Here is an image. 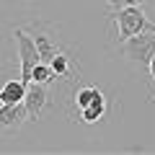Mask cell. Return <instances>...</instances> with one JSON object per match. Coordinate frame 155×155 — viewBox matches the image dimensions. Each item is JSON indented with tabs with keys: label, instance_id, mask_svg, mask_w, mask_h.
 <instances>
[{
	"label": "cell",
	"instance_id": "obj_1",
	"mask_svg": "<svg viewBox=\"0 0 155 155\" xmlns=\"http://www.w3.org/2000/svg\"><path fill=\"white\" fill-rule=\"evenodd\" d=\"M116 36L119 41L134 36V34H142V31H155V23L145 16V11L140 5H122L116 8Z\"/></svg>",
	"mask_w": 155,
	"mask_h": 155
},
{
	"label": "cell",
	"instance_id": "obj_2",
	"mask_svg": "<svg viewBox=\"0 0 155 155\" xmlns=\"http://www.w3.org/2000/svg\"><path fill=\"white\" fill-rule=\"evenodd\" d=\"M122 52L129 62H137V65H150L155 54V31H142V34H134V36L124 39L122 41Z\"/></svg>",
	"mask_w": 155,
	"mask_h": 155
},
{
	"label": "cell",
	"instance_id": "obj_9",
	"mask_svg": "<svg viewBox=\"0 0 155 155\" xmlns=\"http://www.w3.org/2000/svg\"><path fill=\"white\" fill-rule=\"evenodd\" d=\"M54 78H57V75L52 72L49 62H39V65L31 70V80H34V83H47V85H49Z\"/></svg>",
	"mask_w": 155,
	"mask_h": 155
},
{
	"label": "cell",
	"instance_id": "obj_11",
	"mask_svg": "<svg viewBox=\"0 0 155 155\" xmlns=\"http://www.w3.org/2000/svg\"><path fill=\"white\" fill-rule=\"evenodd\" d=\"M93 96H96V88H80L75 93V104H78V109H85V106L93 101Z\"/></svg>",
	"mask_w": 155,
	"mask_h": 155
},
{
	"label": "cell",
	"instance_id": "obj_14",
	"mask_svg": "<svg viewBox=\"0 0 155 155\" xmlns=\"http://www.w3.org/2000/svg\"><path fill=\"white\" fill-rule=\"evenodd\" d=\"M106 3H111V5H116V3H114V0H106Z\"/></svg>",
	"mask_w": 155,
	"mask_h": 155
},
{
	"label": "cell",
	"instance_id": "obj_4",
	"mask_svg": "<svg viewBox=\"0 0 155 155\" xmlns=\"http://www.w3.org/2000/svg\"><path fill=\"white\" fill-rule=\"evenodd\" d=\"M47 101H49V88H47V83H34L31 80V83L26 85V96H23V106H26L28 122H36L39 116H41Z\"/></svg>",
	"mask_w": 155,
	"mask_h": 155
},
{
	"label": "cell",
	"instance_id": "obj_15",
	"mask_svg": "<svg viewBox=\"0 0 155 155\" xmlns=\"http://www.w3.org/2000/svg\"><path fill=\"white\" fill-rule=\"evenodd\" d=\"M114 3H116V0H114Z\"/></svg>",
	"mask_w": 155,
	"mask_h": 155
},
{
	"label": "cell",
	"instance_id": "obj_6",
	"mask_svg": "<svg viewBox=\"0 0 155 155\" xmlns=\"http://www.w3.org/2000/svg\"><path fill=\"white\" fill-rule=\"evenodd\" d=\"M104 114H106V98H104V93L96 88L93 101H91L85 109H80V116H83V122H85V124H93V122H98Z\"/></svg>",
	"mask_w": 155,
	"mask_h": 155
},
{
	"label": "cell",
	"instance_id": "obj_7",
	"mask_svg": "<svg viewBox=\"0 0 155 155\" xmlns=\"http://www.w3.org/2000/svg\"><path fill=\"white\" fill-rule=\"evenodd\" d=\"M23 96H26V83H23L21 78L18 80H8L0 88V104H21Z\"/></svg>",
	"mask_w": 155,
	"mask_h": 155
},
{
	"label": "cell",
	"instance_id": "obj_3",
	"mask_svg": "<svg viewBox=\"0 0 155 155\" xmlns=\"http://www.w3.org/2000/svg\"><path fill=\"white\" fill-rule=\"evenodd\" d=\"M13 36H16V44H18V57H21V80L23 83H31V70L41 62L39 57V49L34 44V36L26 34L23 28H13Z\"/></svg>",
	"mask_w": 155,
	"mask_h": 155
},
{
	"label": "cell",
	"instance_id": "obj_8",
	"mask_svg": "<svg viewBox=\"0 0 155 155\" xmlns=\"http://www.w3.org/2000/svg\"><path fill=\"white\" fill-rule=\"evenodd\" d=\"M34 44H36V49H39V57H41V62H49L52 57L60 52V47L52 41L47 34H34Z\"/></svg>",
	"mask_w": 155,
	"mask_h": 155
},
{
	"label": "cell",
	"instance_id": "obj_12",
	"mask_svg": "<svg viewBox=\"0 0 155 155\" xmlns=\"http://www.w3.org/2000/svg\"><path fill=\"white\" fill-rule=\"evenodd\" d=\"M142 0H116V8L119 5H140Z\"/></svg>",
	"mask_w": 155,
	"mask_h": 155
},
{
	"label": "cell",
	"instance_id": "obj_13",
	"mask_svg": "<svg viewBox=\"0 0 155 155\" xmlns=\"http://www.w3.org/2000/svg\"><path fill=\"white\" fill-rule=\"evenodd\" d=\"M147 67H150V78L155 80V54H153V60H150V65H147Z\"/></svg>",
	"mask_w": 155,
	"mask_h": 155
},
{
	"label": "cell",
	"instance_id": "obj_5",
	"mask_svg": "<svg viewBox=\"0 0 155 155\" xmlns=\"http://www.w3.org/2000/svg\"><path fill=\"white\" fill-rule=\"evenodd\" d=\"M28 122L26 106L21 104H0V129L3 132H18Z\"/></svg>",
	"mask_w": 155,
	"mask_h": 155
},
{
	"label": "cell",
	"instance_id": "obj_10",
	"mask_svg": "<svg viewBox=\"0 0 155 155\" xmlns=\"http://www.w3.org/2000/svg\"><path fill=\"white\" fill-rule=\"evenodd\" d=\"M49 67H52V72H54L57 78H65L67 72H70V65H67V54L57 52V54L49 60Z\"/></svg>",
	"mask_w": 155,
	"mask_h": 155
}]
</instances>
